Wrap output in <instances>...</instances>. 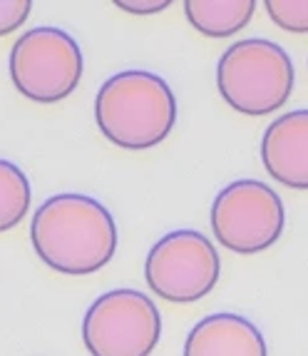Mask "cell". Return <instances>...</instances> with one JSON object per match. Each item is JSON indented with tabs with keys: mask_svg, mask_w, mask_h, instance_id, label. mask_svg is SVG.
<instances>
[{
	"mask_svg": "<svg viewBox=\"0 0 308 356\" xmlns=\"http://www.w3.org/2000/svg\"><path fill=\"white\" fill-rule=\"evenodd\" d=\"M284 225L281 197L259 179H237L214 197L212 232L229 252L259 254L279 242Z\"/></svg>",
	"mask_w": 308,
	"mask_h": 356,
	"instance_id": "cell-6",
	"label": "cell"
},
{
	"mask_svg": "<svg viewBox=\"0 0 308 356\" xmlns=\"http://www.w3.org/2000/svg\"><path fill=\"white\" fill-rule=\"evenodd\" d=\"M119 10L135 13V15H149V13H162L169 8V0H114Z\"/></svg>",
	"mask_w": 308,
	"mask_h": 356,
	"instance_id": "cell-14",
	"label": "cell"
},
{
	"mask_svg": "<svg viewBox=\"0 0 308 356\" xmlns=\"http://www.w3.org/2000/svg\"><path fill=\"white\" fill-rule=\"evenodd\" d=\"M30 10H33L30 0H0V38L18 30L28 20Z\"/></svg>",
	"mask_w": 308,
	"mask_h": 356,
	"instance_id": "cell-13",
	"label": "cell"
},
{
	"mask_svg": "<svg viewBox=\"0 0 308 356\" xmlns=\"http://www.w3.org/2000/svg\"><path fill=\"white\" fill-rule=\"evenodd\" d=\"M254 0H187V20L207 38H229L254 18Z\"/></svg>",
	"mask_w": 308,
	"mask_h": 356,
	"instance_id": "cell-10",
	"label": "cell"
},
{
	"mask_svg": "<svg viewBox=\"0 0 308 356\" xmlns=\"http://www.w3.org/2000/svg\"><path fill=\"white\" fill-rule=\"evenodd\" d=\"M221 274V259L207 234L174 229L154 244L144 261L149 289L172 304H194L212 294Z\"/></svg>",
	"mask_w": 308,
	"mask_h": 356,
	"instance_id": "cell-7",
	"label": "cell"
},
{
	"mask_svg": "<svg viewBox=\"0 0 308 356\" xmlns=\"http://www.w3.org/2000/svg\"><path fill=\"white\" fill-rule=\"evenodd\" d=\"M184 356H268L264 334L246 316H204L184 341Z\"/></svg>",
	"mask_w": 308,
	"mask_h": 356,
	"instance_id": "cell-9",
	"label": "cell"
},
{
	"mask_svg": "<svg viewBox=\"0 0 308 356\" xmlns=\"http://www.w3.org/2000/svg\"><path fill=\"white\" fill-rule=\"evenodd\" d=\"M293 63L281 45L264 38L239 40L216 65V88L237 113L261 118L286 105L293 90Z\"/></svg>",
	"mask_w": 308,
	"mask_h": 356,
	"instance_id": "cell-3",
	"label": "cell"
},
{
	"mask_svg": "<svg viewBox=\"0 0 308 356\" xmlns=\"http://www.w3.org/2000/svg\"><path fill=\"white\" fill-rule=\"evenodd\" d=\"M261 162L289 190H308V110L276 118L261 140Z\"/></svg>",
	"mask_w": 308,
	"mask_h": 356,
	"instance_id": "cell-8",
	"label": "cell"
},
{
	"mask_svg": "<svg viewBox=\"0 0 308 356\" xmlns=\"http://www.w3.org/2000/svg\"><path fill=\"white\" fill-rule=\"evenodd\" d=\"M30 182L18 165L0 160V232H10L25 220L30 209Z\"/></svg>",
	"mask_w": 308,
	"mask_h": 356,
	"instance_id": "cell-11",
	"label": "cell"
},
{
	"mask_svg": "<svg viewBox=\"0 0 308 356\" xmlns=\"http://www.w3.org/2000/svg\"><path fill=\"white\" fill-rule=\"evenodd\" d=\"M162 339L157 304L137 289H112L89 304L83 341L89 356H149Z\"/></svg>",
	"mask_w": 308,
	"mask_h": 356,
	"instance_id": "cell-5",
	"label": "cell"
},
{
	"mask_svg": "<svg viewBox=\"0 0 308 356\" xmlns=\"http://www.w3.org/2000/svg\"><path fill=\"white\" fill-rule=\"evenodd\" d=\"M95 120L119 149H152L177 125V97L154 72L122 70L97 90Z\"/></svg>",
	"mask_w": 308,
	"mask_h": 356,
	"instance_id": "cell-2",
	"label": "cell"
},
{
	"mask_svg": "<svg viewBox=\"0 0 308 356\" xmlns=\"http://www.w3.org/2000/svg\"><path fill=\"white\" fill-rule=\"evenodd\" d=\"M30 239L50 269L85 277L105 269L117 252V225L110 209L95 197L65 192L35 209Z\"/></svg>",
	"mask_w": 308,
	"mask_h": 356,
	"instance_id": "cell-1",
	"label": "cell"
},
{
	"mask_svg": "<svg viewBox=\"0 0 308 356\" xmlns=\"http://www.w3.org/2000/svg\"><path fill=\"white\" fill-rule=\"evenodd\" d=\"M268 18L289 33H308V0H266Z\"/></svg>",
	"mask_w": 308,
	"mask_h": 356,
	"instance_id": "cell-12",
	"label": "cell"
},
{
	"mask_svg": "<svg viewBox=\"0 0 308 356\" xmlns=\"http://www.w3.org/2000/svg\"><path fill=\"white\" fill-rule=\"evenodd\" d=\"M10 80L28 100L55 105L83 80V50L70 33L53 25L28 30L10 50Z\"/></svg>",
	"mask_w": 308,
	"mask_h": 356,
	"instance_id": "cell-4",
	"label": "cell"
}]
</instances>
